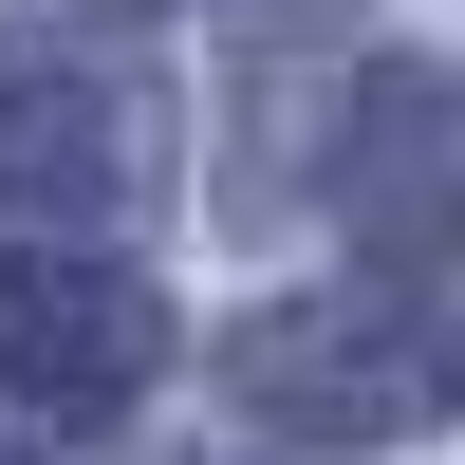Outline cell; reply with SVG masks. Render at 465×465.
<instances>
[{
    "label": "cell",
    "instance_id": "cell-1",
    "mask_svg": "<svg viewBox=\"0 0 465 465\" xmlns=\"http://www.w3.org/2000/svg\"><path fill=\"white\" fill-rule=\"evenodd\" d=\"M223 410L261 447H317V465H391L465 429V298L429 280H298L223 335Z\"/></svg>",
    "mask_w": 465,
    "mask_h": 465
},
{
    "label": "cell",
    "instance_id": "cell-2",
    "mask_svg": "<svg viewBox=\"0 0 465 465\" xmlns=\"http://www.w3.org/2000/svg\"><path fill=\"white\" fill-rule=\"evenodd\" d=\"M168 372V298L94 242H0V447H94Z\"/></svg>",
    "mask_w": 465,
    "mask_h": 465
},
{
    "label": "cell",
    "instance_id": "cell-3",
    "mask_svg": "<svg viewBox=\"0 0 465 465\" xmlns=\"http://www.w3.org/2000/svg\"><path fill=\"white\" fill-rule=\"evenodd\" d=\"M149 168H168V131H149L131 74L56 19H0V223L19 242H94V223L149 205Z\"/></svg>",
    "mask_w": 465,
    "mask_h": 465
},
{
    "label": "cell",
    "instance_id": "cell-4",
    "mask_svg": "<svg viewBox=\"0 0 465 465\" xmlns=\"http://www.w3.org/2000/svg\"><path fill=\"white\" fill-rule=\"evenodd\" d=\"M317 205L372 261H465V74L429 56H354L317 112Z\"/></svg>",
    "mask_w": 465,
    "mask_h": 465
}]
</instances>
